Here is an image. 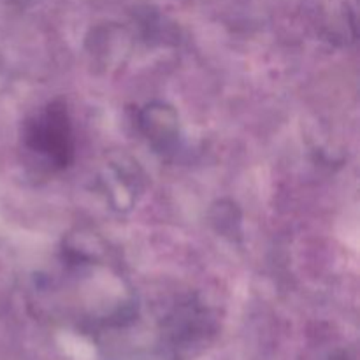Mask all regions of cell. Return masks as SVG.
Returning <instances> with one entry per match:
<instances>
[{
  "label": "cell",
  "instance_id": "1",
  "mask_svg": "<svg viewBox=\"0 0 360 360\" xmlns=\"http://www.w3.org/2000/svg\"><path fill=\"white\" fill-rule=\"evenodd\" d=\"M27 144L41 153L56 167H67L72 160V129L67 108L62 102L49 104L27 130Z\"/></svg>",
  "mask_w": 360,
  "mask_h": 360
}]
</instances>
